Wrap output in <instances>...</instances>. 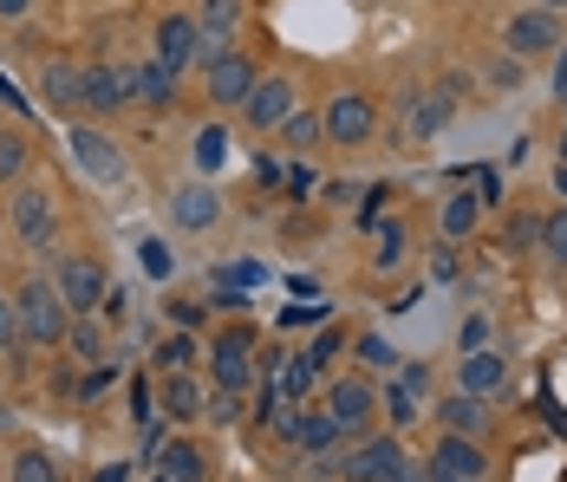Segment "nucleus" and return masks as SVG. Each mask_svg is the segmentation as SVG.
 I'll return each mask as SVG.
<instances>
[{
	"label": "nucleus",
	"mask_w": 567,
	"mask_h": 482,
	"mask_svg": "<svg viewBox=\"0 0 567 482\" xmlns=\"http://www.w3.org/2000/svg\"><path fill=\"white\" fill-rule=\"evenodd\" d=\"M372 411H378V385H372V378H340L333 398H327V417L340 424V437H359Z\"/></svg>",
	"instance_id": "obj_4"
},
{
	"label": "nucleus",
	"mask_w": 567,
	"mask_h": 482,
	"mask_svg": "<svg viewBox=\"0 0 567 482\" xmlns=\"http://www.w3.org/2000/svg\"><path fill=\"white\" fill-rule=\"evenodd\" d=\"M535 7H548V13H561V7H567V0H535Z\"/></svg>",
	"instance_id": "obj_54"
},
{
	"label": "nucleus",
	"mask_w": 567,
	"mask_h": 482,
	"mask_svg": "<svg viewBox=\"0 0 567 482\" xmlns=\"http://www.w3.org/2000/svg\"><path fill=\"white\" fill-rule=\"evenodd\" d=\"M210 378L215 392H248V378H255V333H215L210 340Z\"/></svg>",
	"instance_id": "obj_2"
},
{
	"label": "nucleus",
	"mask_w": 567,
	"mask_h": 482,
	"mask_svg": "<svg viewBox=\"0 0 567 482\" xmlns=\"http://www.w3.org/2000/svg\"><path fill=\"white\" fill-rule=\"evenodd\" d=\"M255 183H281V157H255Z\"/></svg>",
	"instance_id": "obj_45"
},
{
	"label": "nucleus",
	"mask_w": 567,
	"mask_h": 482,
	"mask_svg": "<svg viewBox=\"0 0 567 482\" xmlns=\"http://www.w3.org/2000/svg\"><path fill=\"white\" fill-rule=\"evenodd\" d=\"M385 411H392L398 430H405V424H418V392H411V385H392V392H385Z\"/></svg>",
	"instance_id": "obj_31"
},
{
	"label": "nucleus",
	"mask_w": 567,
	"mask_h": 482,
	"mask_svg": "<svg viewBox=\"0 0 567 482\" xmlns=\"http://www.w3.org/2000/svg\"><path fill=\"white\" fill-rule=\"evenodd\" d=\"M111 378H118V372H111V365H105V358H98V372H92V378H85V398H105V385H111Z\"/></svg>",
	"instance_id": "obj_44"
},
{
	"label": "nucleus",
	"mask_w": 567,
	"mask_h": 482,
	"mask_svg": "<svg viewBox=\"0 0 567 482\" xmlns=\"http://www.w3.org/2000/svg\"><path fill=\"white\" fill-rule=\"evenodd\" d=\"M138 268H143V280H170V275H176V255H170V242H157V235H150V242L138 248Z\"/></svg>",
	"instance_id": "obj_28"
},
{
	"label": "nucleus",
	"mask_w": 567,
	"mask_h": 482,
	"mask_svg": "<svg viewBox=\"0 0 567 482\" xmlns=\"http://www.w3.org/2000/svg\"><path fill=\"white\" fill-rule=\"evenodd\" d=\"M372 255H378L372 268H398V261H405V228H398V222H385V228H378V242H372Z\"/></svg>",
	"instance_id": "obj_30"
},
{
	"label": "nucleus",
	"mask_w": 567,
	"mask_h": 482,
	"mask_svg": "<svg viewBox=\"0 0 567 482\" xmlns=\"http://www.w3.org/2000/svg\"><path fill=\"white\" fill-rule=\"evenodd\" d=\"M150 482H176V476H163V470H157V476H150Z\"/></svg>",
	"instance_id": "obj_55"
},
{
	"label": "nucleus",
	"mask_w": 567,
	"mask_h": 482,
	"mask_svg": "<svg viewBox=\"0 0 567 482\" xmlns=\"http://www.w3.org/2000/svg\"><path fill=\"white\" fill-rule=\"evenodd\" d=\"M450 118V98H425V111H411V131H437Z\"/></svg>",
	"instance_id": "obj_38"
},
{
	"label": "nucleus",
	"mask_w": 567,
	"mask_h": 482,
	"mask_svg": "<svg viewBox=\"0 0 567 482\" xmlns=\"http://www.w3.org/2000/svg\"><path fill=\"white\" fill-rule=\"evenodd\" d=\"M228 287H255V280H268V268H261V261H242V268H228Z\"/></svg>",
	"instance_id": "obj_42"
},
{
	"label": "nucleus",
	"mask_w": 567,
	"mask_h": 482,
	"mask_svg": "<svg viewBox=\"0 0 567 482\" xmlns=\"http://www.w3.org/2000/svg\"><path fill=\"white\" fill-rule=\"evenodd\" d=\"M92 482H125V470H118V463H105V470H92Z\"/></svg>",
	"instance_id": "obj_51"
},
{
	"label": "nucleus",
	"mask_w": 567,
	"mask_h": 482,
	"mask_svg": "<svg viewBox=\"0 0 567 482\" xmlns=\"http://www.w3.org/2000/svg\"><path fill=\"white\" fill-rule=\"evenodd\" d=\"M26 7H33V0H0V20H20Z\"/></svg>",
	"instance_id": "obj_49"
},
{
	"label": "nucleus",
	"mask_w": 567,
	"mask_h": 482,
	"mask_svg": "<svg viewBox=\"0 0 567 482\" xmlns=\"http://www.w3.org/2000/svg\"><path fill=\"white\" fill-rule=\"evenodd\" d=\"M430 470H437V476H450V482H483V470H490V463H483V450H477V437H457V430H450V437L437 443V457H430Z\"/></svg>",
	"instance_id": "obj_10"
},
{
	"label": "nucleus",
	"mask_w": 567,
	"mask_h": 482,
	"mask_svg": "<svg viewBox=\"0 0 567 482\" xmlns=\"http://www.w3.org/2000/svg\"><path fill=\"white\" fill-rule=\"evenodd\" d=\"M20 345H26V333H20V307H13V300H0V352H13V358H20Z\"/></svg>",
	"instance_id": "obj_33"
},
{
	"label": "nucleus",
	"mask_w": 567,
	"mask_h": 482,
	"mask_svg": "<svg viewBox=\"0 0 567 482\" xmlns=\"http://www.w3.org/2000/svg\"><path fill=\"white\" fill-rule=\"evenodd\" d=\"M157 470H163V476H176V482H203V476H210L196 443H163V450H157Z\"/></svg>",
	"instance_id": "obj_20"
},
{
	"label": "nucleus",
	"mask_w": 567,
	"mask_h": 482,
	"mask_svg": "<svg viewBox=\"0 0 567 482\" xmlns=\"http://www.w3.org/2000/svg\"><path fill=\"white\" fill-rule=\"evenodd\" d=\"M430 482H450V476H437V470H430Z\"/></svg>",
	"instance_id": "obj_56"
},
{
	"label": "nucleus",
	"mask_w": 567,
	"mask_h": 482,
	"mask_svg": "<svg viewBox=\"0 0 567 482\" xmlns=\"http://www.w3.org/2000/svg\"><path fill=\"white\" fill-rule=\"evenodd\" d=\"M72 157H78V170L92 176V183H118L125 176V157H118V143L98 138V131H72Z\"/></svg>",
	"instance_id": "obj_8"
},
{
	"label": "nucleus",
	"mask_w": 567,
	"mask_h": 482,
	"mask_svg": "<svg viewBox=\"0 0 567 482\" xmlns=\"http://www.w3.org/2000/svg\"><path fill=\"white\" fill-rule=\"evenodd\" d=\"M477 215H483V196H450V203H443V235L463 242V235L477 228Z\"/></svg>",
	"instance_id": "obj_26"
},
{
	"label": "nucleus",
	"mask_w": 567,
	"mask_h": 482,
	"mask_svg": "<svg viewBox=\"0 0 567 482\" xmlns=\"http://www.w3.org/2000/svg\"><path fill=\"white\" fill-rule=\"evenodd\" d=\"M60 293H66L72 313H92V307L105 300V268H98L92 255H72V261H60Z\"/></svg>",
	"instance_id": "obj_6"
},
{
	"label": "nucleus",
	"mask_w": 567,
	"mask_h": 482,
	"mask_svg": "<svg viewBox=\"0 0 567 482\" xmlns=\"http://www.w3.org/2000/svg\"><path fill=\"white\" fill-rule=\"evenodd\" d=\"M398 470H405V450L392 437H365L353 457H340V476L346 482H398Z\"/></svg>",
	"instance_id": "obj_3"
},
{
	"label": "nucleus",
	"mask_w": 567,
	"mask_h": 482,
	"mask_svg": "<svg viewBox=\"0 0 567 482\" xmlns=\"http://www.w3.org/2000/svg\"><path fill=\"white\" fill-rule=\"evenodd\" d=\"M131 417H138V424H150V392H143V385L131 392Z\"/></svg>",
	"instance_id": "obj_48"
},
{
	"label": "nucleus",
	"mask_w": 567,
	"mask_h": 482,
	"mask_svg": "<svg viewBox=\"0 0 567 482\" xmlns=\"http://www.w3.org/2000/svg\"><path fill=\"white\" fill-rule=\"evenodd\" d=\"M555 40H561V26H555L548 7H528V13L509 20V53H515V60H535V53H548Z\"/></svg>",
	"instance_id": "obj_7"
},
{
	"label": "nucleus",
	"mask_w": 567,
	"mask_h": 482,
	"mask_svg": "<svg viewBox=\"0 0 567 482\" xmlns=\"http://www.w3.org/2000/svg\"><path fill=\"white\" fill-rule=\"evenodd\" d=\"M281 138H287V150H313V143L327 138V125H320V118H313V111H287Z\"/></svg>",
	"instance_id": "obj_27"
},
{
	"label": "nucleus",
	"mask_w": 567,
	"mask_h": 482,
	"mask_svg": "<svg viewBox=\"0 0 567 482\" xmlns=\"http://www.w3.org/2000/svg\"><path fill=\"white\" fill-rule=\"evenodd\" d=\"M157 358H163L170 372H183V365L196 358V345H190V340H183V333H176V340H163V352H157Z\"/></svg>",
	"instance_id": "obj_40"
},
{
	"label": "nucleus",
	"mask_w": 567,
	"mask_h": 482,
	"mask_svg": "<svg viewBox=\"0 0 567 482\" xmlns=\"http://www.w3.org/2000/svg\"><path fill=\"white\" fill-rule=\"evenodd\" d=\"M170 320H176L183 333H196V326H203V307H196V300H170Z\"/></svg>",
	"instance_id": "obj_41"
},
{
	"label": "nucleus",
	"mask_w": 567,
	"mask_h": 482,
	"mask_svg": "<svg viewBox=\"0 0 567 482\" xmlns=\"http://www.w3.org/2000/svg\"><path fill=\"white\" fill-rule=\"evenodd\" d=\"M398 385H411V392H418V398H425V385H430V372H425V365H405V378H398Z\"/></svg>",
	"instance_id": "obj_46"
},
{
	"label": "nucleus",
	"mask_w": 567,
	"mask_h": 482,
	"mask_svg": "<svg viewBox=\"0 0 567 482\" xmlns=\"http://www.w3.org/2000/svg\"><path fill=\"white\" fill-rule=\"evenodd\" d=\"M26 170V138H0V183H13Z\"/></svg>",
	"instance_id": "obj_36"
},
{
	"label": "nucleus",
	"mask_w": 567,
	"mask_h": 482,
	"mask_svg": "<svg viewBox=\"0 0 567 482\" xmlns=\"http://www.w3.org/2000/svg\"><path fill=\"white\" fill-rule=\"evenodd\" d=\"M255 92V66L248 53H210V98L215 105H242Z\"/></svg>",
	"instance_id": "obj_9"
},
{
	"label": "nucleus",
	"mask_w": 567,
	"mask_h": 482,
	"mask_svg": "<svg viewBox=\"0 0 567 482\" xmlns=\"http://www.w3.org/2000/svg\"><path fill=\"white\" fill-rule=\"evenodd\" d=\"M359 358H365V365H392V345L385 340H359Z\"/></svg>",
	"instance_id": "obj_43"
},
{
	"label": "nucleus",
	"mask_w": 567,
	"mask_h": 482,
	"mask_svg": "<svg viewBox=\"0 0 567 482\" xmlns=\"http://www.w3.org/2000/svg\"><path fill=\"white\" fill-rule=\"evenodd\" d=\"M170 215H176V228H210L215 215H222V203H215V190H203V183H190V190H176V203H170Z\"/></svg>",
	"instance_id": "obj_17"
},
{
	"label": "nucleus",
	"mask_w": 567,
	"mask_h": 482,
	"mask_svg": "<svg viewBox=\"0 0 567 482\" xmlns=\"http://www.w3.org/2000/svg\"><path fill=\"white\" fill-rule=\"evenodd\" d=\"M13 307H20V333H26V345H60V340H66L72 307H66V293H60V287H53L46 275L26 280Z\"/></svg>",
	"instance_id": "obj_1"
},
{
	"label": "nucleus",
	"mask_w": 567,
	"mask_h": 482,
	"mask_svg": "<svg viewBox=\"0 0 567 482\" xmlns=\"http://www.w3.org/2000/svg\"><path fill=\"white\" fill-rule=\"evenodd\" d=\"M0 105H7V111H33V105H26V98H20V92L7 85V78H0Z\"/></svg>",
	"instance_id": "obj_47"
},
{
	"label": "nucleus",
	"mask_w": 567,
	"mask_h": 482,
	"mask_svg": "<svg viewBox=\"0 0 567 482\" xmlns=\"http://www.w3.org/2000/svg\"><path fill=\"white\" fill-rule=\"evenodd\" d=\"M293 443H307V450L320 457V450H333V443H340V424H333L327 411H300V424H293Z\"/></svg>",
	"instance_id": "obj_24"
},
{
	"label": "nucleus",
	"mask_w": 567,
	"mask_h": 482,
	"mask_svg": "<svg viewBox=\"0 0 567 482\" xmlns=\"http://www.w3.org/2000/svg\"><path fill=\"white\" fill-rule=\"evenodd\" d=\"M333 313H327V300H293L281 313V326H327Z\"/></svg>",
	"instance_id": "obj_32"
},
{
	"label": "nucleus",
	"mask_w": 567,
	"mask_h": 482,
	"mask_svg": "<svg viewBox=\"0 0 567 482\" xmlns=\"http://www.w3.org/2000/svg\"><path fill=\"white\" fill-rule=\"evenodd\" d=\"M66 340H72V352H78L85 365H98V358H105V333H98V313H78V320L66 326Z\"/></svg>",
	"instance_id": "obj_25"
},
{
	"label": "nucleus",
	"mask_w": 567,
	"mask_h": 482,
	"mask_svg": "<svg viewBox=\"0 0 567 482\" xmlns=\"http://www.w3.org/2000/svg\"><path fill=\"white\" fill-rule=\"evenodd\" d=\"M131 85H138V72H111V66H92L85 72V105H125L131 98Z\"/></svg>",
	"instance_id": "obj_15"
},
{
	"label": "nucleus",
	"mask_w": 567,
	"mask_h": 482,
	"mask_svg": "<svg viewBox=\"0 0 567 482\" xmlns=\"http://www.w3.org/2000/svg\"><path fill=\"white\" fill-rule=\"evenodd\" d=\"M333 352H340V333H333V326H320V340L307 345V352H300V358H307V365H313V372H320V365H327V358H333Z\"/></svg>",
	"instance_id": "obj_37"
},
{
	"label": "nucleus",
	"mask_w": 567,
	"mask_h": 482,
	"mask_svg": "<svg viewBox=\"0 0 567 482\" xmlns=\"http://www.w3.org/2000/svg\"><path fill=\"white\" fill-rule=\"evenodd\" d=\"M287 111H293V85H287V78H255V92L242 98V118H248L255 131H281Z\"/></svg>",
	"instance_id": "obj_5"
},
{
	"label": "nucleus",
	"mask_w": 567,
	"mask_h": 482,
	"mask_svg": "<svg viewBox=\"0 0 567 482\" xmlns=\"http://www.w3.org/2000/svg\"><path fill=\"white\" fill-rule=\"evenodd\" d=\"M457 345H463V352H483V345H490V320H483V313H470V320H463V333H457Z\"/></svg>",
	"instance_id": "obj_39"
},
{
	"label": "nucleus",
	"mask_w": 567,
	"mask_h": 482,
	"mask_svg": "<svg viewBox=\"0 0 567 482\" xmlns=\"http://www.w3.org/2000/svg\"><path fill=\"white\" fill-rule=\"evenodd\" d=\"M561 157H567V131H561Z\"/></svg>",
	"instance_id": "obj_57"
},
{
	"label": "nucleus",
	"mask_w": 567,
	"mask_h": 482,
	"mask_svg": "<svg viewBox=\"0 0 567 482\" xmlns=\"http://www.w3.org/2000/svg\"><path fill=\"white\" fill-rule=\"evenodd\" d=\"M555 98H567V53L555 60Z\"/></svg>",
	"instance_id": "obj_50"
},
{
	"label": "nucleus",
	"mask_w": 567,
	"mask_h": 482,
	"mask_svg": "<svg viewBox=\"0 0 567 482\" xmlns=\"http://www.w3.org/2000/svg\"><path fill=\"white\" fill-rule=\"evenodd\" d=\"M320 125H327V138H340V143H365L372 138V105H365L359 92H340Z\"/></svg>",
	"instance_id": "obj_12"
},
{
	"label": "nucleus",
	"mask_w": 567,
	"mask_h": 482,
	"mask_svg": "<svg viewBox=\"0 0 567 482\" xmlns=\"http://www.w3.org/2000/svg\"><path fill=\"white\" fill-rule=\"evenodd\" d=\"M40 98H46L53 111H85V72H78V66H46Z\"/></svg>",
	"instance_id": "obj_14"
},
{
	"label": "nucleus",
	"mask_w": 567,
	"mask_h": 482,
	"mask_svg": "<svg viewBox=\"0 0 567 482\" xmlns=\"http://www.w3.org/2000/svg\"><path fill=\"white\" fill-rule=\"evenodd\" d=\"M13 228H20V242H33V248H46V242H53V196H40V190H26V196L13 203Z\"/></svg>",
	"instance_id": "obj_13"
},
{
	"label": "nucleus",
	"mask_w": 567,
	"mask_h": 482,
	"mask_svg": "<svg viewBox=\"0 0 567 482\" xmlns=\"http://www.w3.org/2000/svg\"><path fill=\"white\" fill-rule=\"evenodd\" d=\"M555 190H561V196H567V163H561V170H555Z\"/></svg>",
	"instance_id": "obj_53"
},
{
	"label": "nucleus",
	"mask_w": 567,
	"mask_h": 482,
	"mask_svg": "<svg viewBox=\"0 0 567 482\" xmlns=\"http://www.w3.org/2000/svg\"><path fill=\"white\" fill-rule=\"evenodd\" d=\"M443 430H457V437H477L483 424H490V411H483V398H470V392H457V398H443Z\"/></svg>",
	"instance_id": "obj_19"
},
{
	"label": "nucleus",
	"mask_w": 567,
	"mask_h": 482,
	"mask_svg": "<svg viewBox=\"0 0 567 482\" xmlns=\"http://www.w3.org/2000/svg\"><path fill=\"white\" fill-rule=\"evenodd\" d=\"M235 20H242V7H235V0H210V7H203V20H196V33H203V53H210V46H222V40L235 33Z\"/></svg>",
	"instance_id": "obj_22"
},
{
	"label": "nucleus",
	"mask_w": 567,
	"mask_h": 482,
	"mask_svg": "<svg viewBox=\"0 0 567 482\" xmlns=\"http://www.w3.org/2000/svg\"><path fill=\"white\" fill-rule=\"evenodd\" d=\"M542 242H548V261H567V208H555L542 222Z\"/></svg>",
	"instance_id": "obj_35"
},
{
	"label": "nucleus",
	"mask_w": 567,
	"mask_h": 482,
	"mask_svg": "<svg viewBox=\"0 0 567 482\" xmlns=\"http://www.w3.org/2000/svg\"><path fill=\"white\" fill-rule=\"evenodd\" d=\"M13 482H60V470H53L46 450H20L13 457Z\"/></svg>",
	"instance_id": "obj_29"
},
{
	"label": "nucleus",
	"mask_w": 567,
	"mask_h": 482,
	"mask_svg": "<svg viewBox=\"0 0 567 482\" xmlns=\"http://www.w3.org/2000/svg\"><path fill=\"white\" fill-rule=\"evenodd\" d=\"M131 92H138L143 105H157V111H163V105H176V72L150 60V66L138 72V85H131Z\"/></svg>",
	"instance_id": "obj_23"
},
{
	"label": "nucleus",
	"mask_w": 567,
	"mask_h": 482,
	"mask_svg": "<svg viewBox=\"0 0 567 482\" xmlns=\"http://www.w3.org/2000/svg\"><path fill=\"white\" fill-rule=\"evenodd\" d=\"M203 417H210V424H235V417H242V392H210V398H203Z\"/></svg>",
	"instance_id": "obj_34"
},
{
	"label": "nucleus",
	"mask_w": 567,
	"mask_h": 482,
	"mask_svg": "<svg viewBox=\"0 0 567 482\" xmlns=\"http://www.w3.org/2000/svg\"><path fill=\"white\" fill-rule=\"evenodd\" d=\"M457 385L470 392V398H483V392H496L502 385V358L483 345V352H463V365H457Z\"/></svg>",
	"instance_id": "obj_16"
},
{
	"label": "nucleus",
	"mask_w": 567,
	"mask_h": 482,
	"mask_svg": "<svg viewBox=\"0 0 567 482\" xmlns=\"http://www.w3.org/2000/svg\"><path fill=\"white\" fill-rule=\"evenodd\" d=\"M203 398H210V392H203L190 372H170V378H163V411L170 417H203Z\"/></svg>",
	"instance_id": "obj_18"
},
{
	"label": "nucleus",
	"mask_w": 567,
	"mask_h": 482,
	"mask_svg": "<svg viewBox=\"0 0 567 482\" xmlns=\"http://www.w3.org/2000/svg\"><path fill=\"white\" fill-rule=\"evenodd\" d=\"M190 163H196L203 176H215V170L228 163V131H222V125H203V131H196V143H190Z\"/></svg>",
	"instance_id": "obj_21"
},
{
	"label": "nucleus",
	"mask_w": 567,
	"mask_h": 482,
	"mask_svg": "<svg viewBox=\"0 0 567 482\" xmlns=\"http://www.w3.org/2000/svg\"><path fill=\"white\" fill-rule=\"evenodd\" d=\"M203 53V33H196V20H183V13H170L163 26H157V66L183 72L190 60Z\"/></svg>",
	"instance_id": "obj_11"
},
{
	"label": "nucleus",
	"mask_w": 567,
	"mask_h": 482,
	"mask_svg": "<svg viewBox=\"0 0 567 482\" xmlns=\"http://www.w3.org/2000/svg\"><path fill=\"white\" fill-rule=\"evenodd\" d=\"M398 482H430V470H418V463H405V470H398Z\"/></svg>",
	"instance_id": "obj_52"
}]
</instances>
